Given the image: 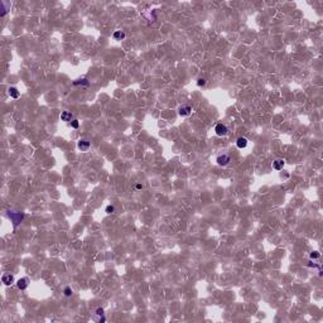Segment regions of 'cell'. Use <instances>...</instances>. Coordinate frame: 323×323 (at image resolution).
I'll list each match as a JSON object with an SVG mask.
<instances>
[{
	"mask_svg": "<svg viewBox=\"0 0 323 323\" xmlns=\"http://www.w3.org/2000/svg\"><path fill=\"white\" fill-rule=\"evenodd\" d=\"M72 112H69V111H63V112L61 114V120L62 121H72Z\"/></svg>",
	"mask_w": 323,
	"mask_h": 323,
	"instance_id": "30bf717a",
	"label": "cell"
},
{
	"mask_svg": "<svg viewBox=\"0 0 323 323\" xmlns=\"http://www.w3.org/2000/svg\"><path fill=\"white\" fill-rule=\"evenodd\" d=\"M311 259H319V252H317V251L311 252Z\"/></svg>",
	"mask_w": 323,
	"mask_h": 323,
	"instance_id": "d6986e66",
	"label": "cell"
},
{
	"mask_svg": "<svg viewBox=\"0 0 323 323\" xmlns=\"http://www.w3.org/2000/svg\"><path fill=\"white\" fill-rule=\"evenodd\" d=\"M236 145H237V148H240V149L246 148V145H248V139L246 138H239L237 140H236Z\"/></svg>",
	"mask_w": 323,
	"mask_h": 323,
	"instance_id": "9c48e42d",
	"label": "cell"
},
{
	"mask_svg": "<svg viewBox=\"0 0 323 323\" xmlns=\"http://www.w3.org/2000/svg\"><path fill=\"white\" fill-rule=\"evenodd\" d=\"M73 85H85V86H88L90 82L87 81V78H81V80H77V81H75Z\"/></svg>",
	"mask_w": 323,
	"mask_h": 323,
	"instance_id": "4fadbf2b",
	"label": "cell"
},
{
	"mask_svg": "<svg viewBox=\"0 0 323 323\" xmlns=\"http://www.w3.org/2000/svg\"><path fill=\"white\" fill-rule=\"evenodd\" d=\"M206 83L207 82H206V80H204V78H198V80H197V85H198L200 87H201V86H206Z\"/></svg>",
	"mask_w": 323,
	"mask_h": 323,
	"instance_id": "2e32d148",
	"label": "cell"
},
{
	"mask_svg": "<svg viewBox=\"0 0 323 323\" xmlns=\"http://www.w3.org/2000/svg\"><path fill=\"white\" fill-rule=\"evenodd\" d=\"M8 93L10 95V97H13V99H18L19 97V91L16 87H9L8 88Z\"/></svg>",
	"mask_w": 323,
	"mask_h": 323,
	"instance_id": "8fae6325",
	"label": "cell"
},
{
	"mask_svg": "<svg viewBox=\"0 0 323 323\" xmlns=\"http://www.w3.org/2000/svg\"><path fill=\"white\" fill-rule=\"evenodd\" d=\"M96 314L97 315H104V309H102V308H97V309H96Z\"/></svg>",
	"mask_w": 323,
	"mask_h": 323,
	"instance_id": "ffe728a7",
	"label": "cell"
},
{
	"mask_svg": "<svg viewBox=\"0 0 323 323\" xmlns=\"http://www.w3.org/2000/svg\"><path fill=\"white\" fill-rule=\"evenodd\" d=\"M136 189H143V186H141V184H136Z\"/></svg>",
	"mask_w": 323,
	"mask_h": 323,
	"instance_id": "44dd1931",
	"label": "cell"
},
{
	"mask_svg": "<svg viewBox=\"0 0 323 323\" xmlns=\"http://www.w3.org/2000/svg\"><path fill=\"white\" fill-rule=\"evenodd\" d=\"M114 38L117 40H121L125 38V33L121 32V30H116V32H114Z\"/></svg>",
	"mask_w": 323,
	"mask_h": 323,
	"instance_id": "7c38bea8",
	"label": "cell"
},
{
	"mask_svg": "<svg viewBox=\"0 0 323 323\" xmlns=\"http://www.w3.org/2000/svg\"><path fill=\"white\" fill-rule=\"evenodd\" d=\"M63 293H64V296H66V297H71L72 294H73V291H72L71 287H66V288H64V290H63Z\"/></svg>",
	"mask_w": 323,
	"mask_h": 323,
	"instance_id": "5bb4252c",
	"label": "cell"
},
{
	"mask_svg": "<svg viewBox=\"0 0 323 323\" xmlns=\"http://www.w3.org/2000/svg\"><path fill=\"white\" fill-rule=\"evenodd\" d=\"M77 147H78V149H81V152H87L90 149V147H91V144H90V141L86 140V139H81V140L78 141Z\"/></svg>",
	"mask_w": 323,
	"mask_h": 323,
	"instance_id": "5b68a950",
	"label": "cell"
},
{
	"mask_svg": "<svg viewBox=\"0 0 323 323\" xmlns=\"http://www.w3.org/2000/svg\"><path fill=\"white\" fill-rule=\"evenodd\" d=\"M216 162L220 167H226L228 163L231 162V158H230V155H227V154H222V155H218Z\"/></svg>",
	"mask_w": 323,
	"mask_h": 323,
	"instance_id": "7a4b0ae2",
	"label": "cell"
},
{
	"mask_svg": "<svg viewBox=\"0 0 323 323\" xmlns=\"http://www.w3.org/2000/svg\"><path fill=\"white\" fill-rule=\"evenodd\" d=\"M215 131H216V134L218 135V136H225L227 133H228V129L226 125L224 124H217L216 128H215Z\"/></svg>",
	"mask_w": 323,
	"mask_h": 323,
	"instance_id": "3957f363",
	"label": "cell"
},
{
	"mask_svg": "<svg viewBox=\"0 0 323 323\" xmlns=\"http://www.w3.org/2000/svg\"><path fill=\"white\" fill-rule=\"evenodd\" d=\"M1 280L5 285H12V284L14 283V276L12 275V274H5V275H3Z\"/></svg>",
	"mask_w": 323,
	"mask_h": 323,
	"instance_id": "8992f818",
	"label": "cell"
},
{
	"mask_svg": "<svg viewBox=\"0 0 323 323\" xmlns=\"http://www.w3.org/2000/svg\"><path fill=\"white\" fill-rule=\"evenodd\" d=\"M1 5H3V6H5V5H6V6H9L10 4H9V3H1ZM6 12H8V8H4V9H3V13H1V16H4V15H5V14H6Z\"/></svg>",
	"mask_w": 323,
	"mask_h": 323,
	"instance_id": "e0dca14e",
	"label": "cell"
},
{
	"mask_svg": "<svg viewBox=\"0 0 323 323\" xmlns=\"http://www.w3.org/2000/svg\"><path fill=\"white\" fill-rule=\"evenodd\" d=\"M284 167V160L283 159H276L275 162H273V168L276 171H282Z\"/></svg>",
	"mask_w": 323,
	"mask_h": 323,
	"instance_id": "ba28073f",
	"label": "cell"
},
{
	"mask_svg": "<svg viewBox=\"0 0 323 323\" xmlns=\"http://www.w3.org/2000/svg\"><path fill=\"white\" fill-rule=\"evenodd\" d=\"M191 112H192V107L189 105H182L178 109V114L180 116H188Z\"/></svg>",
	"mask_w": 323,
	"mask_h": 323,
	"instance_id": "277c9868",
	"label": "cell"
},
{
	"mask_svg": "<svg viewBox=\"0 0 323 323\" xmlns=\"http://www.w3.org/2000/svg\"><path fill=\"white\" fill-rule=\"evenodd\" d=\"M16 287H18L20 290H25L28 288V279H25V278L19 279L18 282H16Z\"/></svg>",
	"mask_w": 323,
	"mask_h": 323,
	"instance_id": "52a82bcc",
	"label": "cell"
},
{
	"mask_svg": "<svg viewBox=\"0 0 323 323\" xmlns=\"http://www.w3.org/2000/svg\"><path fill=\"white\" fill-rule=\"evenodd\" d=\"M78 125H80L78 120H76V119H75V120H72V121H71V126H72V128H75V129H77V128H78Z\"/></svg>",
	"mask_w": 323,
	"mask_h": 323,
	"instance_id": "ac0fdd59",
	"label": "cell"
},
{
	"mask_svg": "<svg viewBox=\"0 0 323 323\" xmlns=\"http://www.w3.org/2000/svg\"><path fill=\"white\" fill-rule=\"evenodd\" d=\"M8 217L13 221L14 227H16V226H18V225L20 224V222L23 221L24 213H20V212H10V211H9V212H8Z\"/></svg>",
	"mask_w": 323,
	"mask_h": 323,
	"instance_id": "6da1fadb",
	"label": "cell"
},
{
	"mask_svg": "<svg viewBox=\"0 0 323 323\" xmlns=\"http://www.w3.org/2000/svg\"><path fill=\"white\" fill-rule=\"evenodd\" d=\"M106 213H114L115 212V206H112V204H109V206L106 207Z\"/></svg>",
	"mask_w": 323,
	"mask_h": 323,
	"instance_id": "9a60e30c",
	"label": "cell"
}]
</instances>
